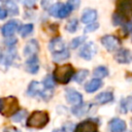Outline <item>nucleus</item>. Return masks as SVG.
I'll use <instances>...</instances> for the list:
<instances>
[{
  "label": "nucleus",
  "instance_id": "11",
  "mask_svg": "<svg viewBox=\"0 0 132 132\" xmlns=\"http://www.w3.org/2000/svg\"><path fill=\"white\" fill-rule=\"evenodd\" d=\"M66 48V44L63 40L62 37H54L50 43H48V50L52 54H55V53H59V52H62L63 50Z\"/></svg>",
  "mask_w": 132,
  "mask_h": 132
},
{
  "label": "nucleus",
  "instance_id": "10",
  "mask_svg": "<svg viewBox=\"0 0 132 132\" xmlns=\"http://www.w3.org/2000/svg\"><path fill=\"white\" fill-rule=\"evenodd\" d=\"M66 101L72 105H79L82 103V95L74 89H67L65 92Z\"/></svg>",
  "mask_w": 132,
  "mask_h": 132
},
{
  "label": "nucleus",
  "instance_id": "43",
  "mask_svg": "<svg viewBox=\"0 0 132 132\" xmlns=\"http://www.w3.org/2000/svg\"><path fill=\"white\" fill-rule=\"evenodd\" d=\"M0 102H1V98H0Z\"/></svg>",
  "mask_w": 132,
  "mask_h": 132
},
{
  "label": "nucleus",
  "instance_id": "27",
  "mask_svg": "<svg viewBox=\"0 0 132 132\" xmlns=\"http://www.w3.org/2000/svg\"><path fill=\"white\" fill-rule=\"evenodd\" d=\"M72 10H73V9L71 8V6H70L68 3L63 4L62 7H61V9H60V11H59L58 18H60V19H65V18H67V16L71 13Z\"/></svg>",
  "mask_w": 132,
  "mask_h": 132
},
{
  "label": "nucleus",
  "instance_id": "28",
  "mask_svg": "<svg viewBox=\"0 0 132 132\" xmlns=\"http://www.w3.org/2000/svg\"><path fill=\"white\" fill-rule=\"evenodd\" d=\"M77 27H78V21L76 19H71L67 22V24L65 26V29L69 33H74L77 30Z\"/></svg>",
  "mask_w": 132,
  "mask_h": 132
},
{
  "label": "nucleus",
  "instance_id": "18",
  "mask_svg": "<svg viewBox=\"0 0 132 132\" xmlns=\"http://www.w3.org/2000/svg\"><path fill=\"white\" fill-rule=\"evenodd\" d=\"M113 100V94L111 92H102L95 97V102L98 104H106Z\"/></svg>",
  "mask_w": 132,
  "mask_h": 132
},
{
  "label": "nucleus",
  "instance_id": "14",
  "mask_svg": "<svg viewBox=\"0 0 132 132\" xmlns=\"http://www.w3.org/2000/svg\"><path fill=\"white\" fill-rule=\"evenodd\" d=\"M38 52H39V43L36 39L29 40L24 47V55L26 57L35 56V55H37Z\"/></svg>",
  "mask_w": 132,
  "mask_h": 132
},
{
  "label": "nucleus",
  "instance_id": "41",
  "mask_svg": "<svg viewBox=\"0 0 132 132\" xmlns=\"http://www.w3.org/2000/svg\"><path fill=\"white\" fill-rule=\"evenodd\" d=\"M53 132H64V131L61 129V130H55V131H53Z\"/></svg>",
  "mask_w": 132,
  "mask_h": 132
},
{
  "label": "nucleus",
  "instance_id": "3",
  "mask_svg": "<svg viewBox=\"0 0 132 132\" xmlns=\"http://www.w3.org/2000/svg\"><path fill=\"white\" fill-rule=\"evenodd\" d=\"M20 110L19 100L14 96H8L1 99L0 102V113L4 117H12L16 111Z\"/></svg>",
  "mask_w": 132,
  "mask_h": 132
},
{
  "label": "nucleus",
  "instance_id": "36",
  "mask_svg": "<svg viewBox=\"0 0 132 132\" xmlns=\"http://www.w3.org/2000/svg\"><path fill=\"white\" fill-rule=\"evenodd\" d=\"M70 6H71V8L74 10V9H77L78 7H79V5H80V0H68V2H67Z\"/></svg>",
  "mask_w": 132,
  "mask_h": 132
},
{
  "label": "nucleus",
  "instance_id": "37",
  "mask_svg": "<svg viewBox=\"0 0 132 132\" xmlns=\"http://www.w3.org/2000/svg\"><path fill=\"white\" fill-rule=\"evenodd\" d=\"M26 7H29V8H31V7H33L34 5H35V3H36V1L37 0H20Z\"/></svg>",
  "mask_w": 132,
  "mask_h": 132
},
{
  "label": "nucleus",
  "instance_id": "42",
  "mask_svg": "<svg viewBox=\"0 0 132 132\" xmlns=\"http://www.w3.org/2000/svg\"><path fill=\"white\" fill-rule=\"evenodd\" d=\"M0 1H3V2H7V1H9V0H0Z\"/></svg>",
  "mask_w": 132,
  "mask_h": 132
},
{
  "label": "nucleus",
  "instance_id": "25",
  "mask_svg": "<svg viewBox=\"0 0 132 132\" xmlns=\"http://www.w3.org/2000/svg\"><path fill=\"white\" fill-rule=\"evenodd\" d=\"M89 75V70L88 69H79L73 76L74 80L77 82V84H81L86 78L87 76Z\"/></svg>",
  "mask_w": 132,
  "mask_h": 132
},
{
  "label": "nucleus",
  "instance_id": "13",
  "mask_svg": "<svg viewBox=\"0 0 132 132\" xmlns=\"http://www.w3.org/2000/svg\"><path fill=\"white\" fill-rule=\"evenodd\" d=\"M126 122L119 118H113L108 123V128L110 132H124L126 130Z\"/></svg>",
  "mask_w": 132,
  "mask_h": 132
},
{
  "label": "nucleus",
  "instance_id": "35",
  "mask_svg": "<svg viewBox=\"0 0 132 132\" xmlns=\"http://www.w3.org/2000/svg\"><path fill=\"white\" fill-rule=\"evenodd\" d=\"M56 1L57 0H41L40 4H41V7L43 9H48L52 5H54L55 3H57Z\"/></svg>",
  "mask_w": 132,
  "mask_h": 132
},
{
  "label": "nucleus",
  "instance_id": "9",
  "mask_svg": "<svg viewBox=\"0 0 132 132\" xmlns=\"http://www.w3.org/2000/svg\"><path fill=\"white\" fill-rule=\"evenodd\" d=\"M113 58L120 64H129L132 62V52L128 48H120Z\"/></svg>",
  "mask_w": 132,
  "mask_h": 132
},
{
  "label": "nucleus",
  "instance_id": "21",
  "mask_svg": "<svg viewBox=\"0 0 132 132\" xmlns=\"http://www.w3.org/2000/svg\"><path fill=\"white\" fill-rule=\"evenodd\" d=\"M120 109L122 112L126 113L128 111H132V96L124 98L120 103Z\"/></svg>",
  "mask_w": 132,
  "mask_h": 132
},
{
  "label": "nucleus",
  "instance_id": "31",
  "mask_svg": "<svg viewBox=\"0 0 132 132\" xmlns=\"http://www.w3.org/2000/svg\"><path fill=\"white\" fill-rule=\"evenodd\" d=\"M27 110L25 109H20L19 111H16L12 117H11V120L15 123H19V122H22L26 117H27Z\"/></svg>",
  "mask_w": 132,
  "mask_h": 132
},
{
  "label": "nucleus",
  "instance_id": "32",
  "mask_svg": "<svg viewBox=\"0 0 132 132\" xmlns=\"http://www.w3.org/2000/svg\"><path fill=\"white\" fill-rule=\"evenodd\" d=\"M62 5H63V4L60 3V2L55 3L54 5H52V6L47 9V10H48V13H50L52 16H57V18H58V14H59V11H60Z\"/></svg>",
  "mask_w": 132,
  "mask_h": 132
},
{
  "label": "nucleus",
  "instance_id": "33",
  "mask_svg": "<svg viewBox=\"0 0 132 132\" xmlns=\"http://www.w3.org/2000/svg\"><path fill=\"white\" fill-rule=\"evenodd\" d=\"M98 28H99L98 23H91V24H87L84 31H85V33H90V32H93V31L97 30Z\"/></svg>",
  "mask_w": 132,
  "mask_h": 132
},
{
  "label": "nucleus",
  "instance_id": "24",
  "mask_svg": "<svg viewBox=\"0 0 132 132\" xmlns=\"http://www.w3.org/2000/svg\"><path fill=\"white\" fill-rule=\"evenodd\" d=\"M108 69L105 66H98L93 70V74L96 78H103L108 75Z\"/></svg>",
  "mask_w": 132,
  "mask_h": 132
},
{
  "label": "nucleus",
  "instance_id": "16",
  "mask_svg": "<svg viewBox=\"0 0 132 132\" xmlns=\"http://www.w3.org/2000/svg\"><path fill=\"white\" fill-rule=\"evenodd\" d=\"M97 19V10L96 9H92V8H87L82 11L81 13V22L84 24H91L93 22H95Z\"/></svg>",
  "mask_w": 132,
  "mask_h": 132
},
{
  "label": "nucleus",
  "instance_id": "17",
  "mask_svg": "<svg viewBox=\"0 0 132 132\" xmlns=\"http://www.w3.org/2000/svg\"><path fill=\"white\" fill-rule=\"evenodd\" d=\"M102 85H103L102 80H101L100 78H96V77H95V78L91 79L90 81H88V82L86 84L85 90H86L87 93H94L95 91L99 90V89L102 87Z\"/></svg>",
  "mask_w": 132,
  "mask_h": 132
},
{
  "label": "nucleus",
  "instance_id": "22",
  "mask_svg": "<svg viewBox=\"0 0 132 132\" xmlns=\"http://www.w3.org/2000/svg\"><path fill=\"white\" fill-rule=\"evenodd\" d=\"M111 21H112V24L114 26H123L127 22L126 16L124 14H122L121 12H119V11L113 12V14L111 16Z\"/></svg>",
  "mask_w": 132,
  "mask_h": 132
},
{
  "label": "nucleus",
  "instance_id": "30",
  "mask_svg": "<svg viewBox=\"0 0 132 132\" xmlns=\"http://www.w3.org/2000/svg\"><path fill=\"white\" fill-rule=\"evenodd\" d=\"M42 85H43V87L45 88V89H47V90H53L54 89V87H55V79H54V77H53V74L51 75H46L45 77H44V79H43V82H42Z\"/></svg>",
  "mask_w": 132,
  "mask_h": 132
},
{
  "label": "nucleus",
  "instance_id": "12",
  "mask_svg": "<svg viewBox=\"0 0 132 132\" xmlns=\"http://www.w3.org/2000/svg\"><path fill=\"white\" fill-rule=\"evenodd\" d=\"M118 11L124 14L125 16H129L132 14V0H118L117 1Z\"/></svg>",
  "mask_w": 132,
  "mask_h": 132
},
{
  "label": "nucleus",
  "instance_id": "39",
  "mask_svg": "<svg viewBox=\"0 0 132 132\" xmlns=\"http://www.w3.org/2000/svg\"><path fill=\"white\" fill-rule=\"evenodd\" d=\"M15 43H16V38H9V39H7V40L5 41V44H6V45H9V46L14 45Z\"/></svg>",
  "mask_w": 132,
  "mask_h": 132
},
{
  "label": "nucleus",
  "instance_id": "34",
  "mask_svg": "<svg viewBox=\"0 0 132 132\" xmlns=\"http://www.w3.org/2000/svg\"><path fill=\"white\" fill-rule=\"evenodd\" d=\"M122 31L125 35L129 34L130 32H132V23L131 22H126L123 26H122Z\"/></svg>",
  "mask_w": 132,
  "mask_h": 132
},
{
  "label": "nucleus",
  "instance_id": "29",
  "mask_svg": "<svg viewBox=\"0 0 132 132\" xmlns=\"http://www.w3.org/2000/svg\"><path fill=\"white\" fill-rule=\"evenodd\" d=\"M86 41V36H78V37H75V38H73L71 41H70V48H72V50H75V48H77L78 46H80L84 42Z\"/></svg>",
  "mask_w": 132,
  "mask_h": 132
},
{
  "label": "nucleus",
  "instance_id": "7",
  "mask_svg": "<svg viewBox=\"0 0 132 132\" xmlns=\"http://www.w3.org/2000/svg\"><path fill=\"white\" fill-rule=\"evenodd\" d=\"M20 28V22L18 20H10L1 27V34L4 37H11Z\"/></svg>",
  "mask_w": 132,
  "mask_h": 132
},
{
  "label": "nucleus",
  "instance_id": "6",
  "mask_svg": "<svg viewBox=\"0 0 132 132\" xmlns=\"http://www.w3.org/2000/svg\"><path fill=\"white\" fill-rule=\"evenodd\" d=\"M95 54H97V46L92 41H89L85 45H82V47L78 52V56L84 60H91Z\"/></svg>",
  "mask_w": 132,
  "mask_h": 132
},
{
  "label": "nucleus",
  "instance_id": "15",
  "mask_svg": "<svg viewBox=\"0 0 132 132\" xmlns=\"http://www.w3.org/2000/svg\"><path fill=\"white\" fill-rule=\"evenodd\" d=\"M26 70L31 74H35L38 72L39 64H38V58L36 55L28 57V59L26 61Z\"/></svg>",
  "mask_w": 132,
  "mask_h": 132
},
{
  "label": "nucleus",
  "instance_id": "5",
  "mask_svg": "<svg viewBox=\"0 0 132 132\" xmlns=\"http://www.w3.org/2000/svg\"><path fill=\"white\" fill-rule=\"evenodd\" d=\"M101 43L107 52H113L121 45V39L116 35H104L101 37Z\"/></svg>",
  "mask_w": 132,
  "mask_h": 132
},
{
  "label": "nucleus",
  "instance_id": "1",
  "mask_svg": "<svg viewBox=\"0 0 132 132\" xmlns=\"http://www.w3.org/2000/svg\"><path fill=\"white\" fill-rule=\"evenodd\" d=\"M74 68L71 64H64L57 66L54 69L53 77L56 82L66 85L70 81V79L74 76Z\"/></svg>",
  "mask_w": 132,
  "mask_h": 132
},
{
  "label": "nucleus",
  "instance_id": "4",
  "mask_svg": "<svg viewBox=\"0 0 132 132\" xmlns=\"http://www.w3.org/2000/svg\"><path fill=\"white\" fill-rule=\"evenodd\" d=\"M51 91V90H47L43 87V85H41L40 82L36 81V80H33L29 84L28 86V89H27V94L31 97H34V96H41L44 100H47L48 98H51L52 96V93H48L47 92Z\"/></svg>",
  "mask_w": 132,
  "mask_h": 132
},
{
  "label": "nucleus",
  "instance_id": "26",
  "mask_svg": "<svg viewBox=\"0 0 132 132\" xmlns=\"http://www.w3.org/2000/svg\"><path fill=\"white\" fill-rule=\"evenodd\" d=\"M5 9L7 10V12H9L10 14H12V15H15V14H18L19 13V8H18V5L15 4V2L14 1H12V0H9V1H7V2H5Z\"/></svg>",
  "mask_w": 132,
  "mask_h": 132
},
{
  "label": "nucleus",
  "instance_id": "40",
  "mask_svg": "<svg viewBox=\"0 0 132 132\" xmlns=\"http://www.w3.org/2000/svg\"><path fill=\"white\" fill-rule=\"evenodd\" d=\"M3 132H21V131L14 127H6V128H4Z\"/></svg>",
  "mask_w": 132,
  "mask_h": 132
},
{
  "label": "nucleus",
  "instance_id": "38",
  "mask_svg": "<svg viewBox=\"0 0 132 132\" xmlns=\"http://www.w3.org/2000/svg\"><path fill=\"white\" fill-rule=\"evenodd\" d=\"M7 10L5 8H1L0 7V20H4L7 16Z\"/></svg>",
  "mask_w": 132,
  "mask_h": 132
},
{
  "label": "nucleus",
  "instance_id": "20",
  "mask_svg": "<svg viewBox=\"0 0 132 132\" xmlns=\"http://www.w3.org/2000/svg\"><path fill=\"white\" fill-rule=\"evenodd\" d=\"M69 58H70V52H69V50L67 47L65 50H63L62 52L53 54V61L56 62V63H60V62L66 61Z\"/></svg>",
  "mask_w": 132,
  "mask_h": 132
},
{
  "label": "nucleus",
  "instance_id": "23",
  "mask_svg": "<svg viewBox=\"0 0 132 132\" xmlns=\"http://www.w3.org/2000/svg\"><path fill=\"white\" fill-rule=\"evenodd\" d=\"M33 29H34V26L33 24H24L22 26H20L19 28V34L22 36V37H27L28 35H30L32 32H33Z\"/></svg>",
  "mask_w": 132,
  "mask_h": 132
},
{
  "label": "nucleus",
  "instance_id": "2",
  "mask_svg": "<svg viewBox=\"0 0 132 132\" xmlns=\"http://www.w3.org/2000/svg\"><path fill=\"white\" fill-rule=\"evenodd\" d=\"M48 121H50V116L46 111L35 110L29 116L27 120V126L29 128L42 129L44 126L47 125Z\"/></svg>",
  "mask_w": 132,
  "mask_h": 132
},
{
  "label": "nucleus",
  "instance_id": "19",
  "mask_svg": "<svg viewBox=\"0 0 132 132\" xmlns=\"http://www.w3.org/2000/svg\"><path fill=\"white\" fill-rule=\"evenodd\" d=\"M91 104L90 103H87V104H79V105H76V106H74L72 109H71V111H72V113L75 116V117H82V116H85L86 113H88L89 112V110H90V108H91Z\"/></svg>",
  "mask_w": 132,
  "mask_h": 132
},
{
  "label": "nucleus",
  "instance_id": "8",
  "mask_svg": "<svg viewBox=\"0 0 132 132\" xmlns=\"http://www.w3.org/2000/svg\"><path fill=\"white\" fill-rule=\"evenodd\" d=\"M98 124L92 119L80 122L74 129V132H97Z\"/></svg>",
  "mask_w": 132,
  "mask_h": 132
}]
</instances>
